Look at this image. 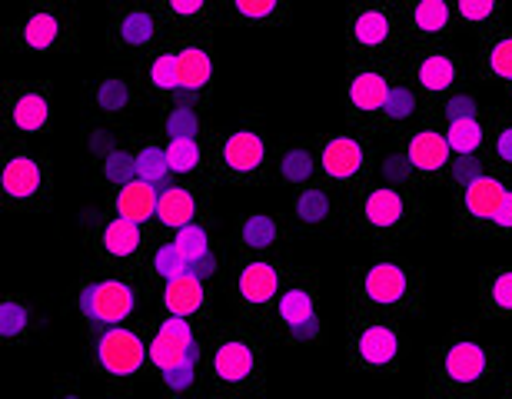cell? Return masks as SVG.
Wrapping results in <instances>:
<instances>
[{"instance_id": "cell-15", "label": "cell", "mask_w": 512, "mask_h": 399, "mask_svg": "<svg viewBox=\"0 0 512 399\" xmlns=\"http://www.w3.org/2000/svg\"><path fill=\"white\" fill-rule=\"evenodd\" d=\"M403 213H406V203L403 197H399L396 190H373L370 197H366L363 203V217L373 223V227H380V230H389V227H396L399 220H403Z\"/></svg>"}, {"instance_id": "cell-35", "label": "cell", "mask_w": 512, "mask_h": 399, "mask_svg": "<svg viewBox=\"0 0 512 399\" xmlns=\"http://www.w3.org/2000/svg\"><path fill=\"white\" fill-rule=\"evenodd\" d=\"M280 170L290 183H306L313 173V157L306 150H286L280 157Z\"/></svg>"}, {"instance_id": "cell-47", "label": "cell", "mask_w": 512, "mask_h": 399, "mask_svg": "<svg viewBox=\"0 0 512 399\" xmlns=\"http://www.w3.org/2000/svg\"><path fill=\"white\" fill-rule=\"evenodd\" d=\"M446 110L453 120H476V100L473 97H453Z\"/></svg>"}, {"instance_id": "cell-26", "label": "cell", "mask_w": 512, "mask_h": 399, "mask_svg": "<svg viewBox=\"0 0 512 399\" xmlns=\"http://www.w3.org/2000/svg\"><path fill=\"white\" fill-rule=\"evenodd\" d=\"M173 247L180 250V257L187 260L190 270H193V266H197L210 253V247H207V230L197 227V223H190V227L177 230V237H173Z\"/></svg>"}, {"instance_id": "cell-20", "label": "cell", "mask_w": 512, "mask_h": 399, "mask_svg": "<svg viewBox=\"0 0 512 399\" xmlns=\"http://www.w3.org/2000/svg\"><path fill=\"white\" fill-rule=\"evenodd\" d=\"M350 100L356 110H386L389 84L383 74H356L350 84Z\"/></svg>"}, {"instance_id": "cell-11", "label": "cell", "mask_w": 512, "mask_h": 399, "mask_svg": "<svg viewBox=\"0 0 512 399\" xmlns=\"http://www.w3.org/2000/svg\"><path fill=\"white\" fill-rule=\"evenodd\" d=\"M449 140L443 137V133H436V130H423V133H416L413 140H409V163H413L416 170H439V167H446L449 163Z\"/></svg>"}, {"instance_id": "cell-12", "label": "cell", "mask_w": 512, "mask_h": 399, "mask_svg": "<svg viewBox=\"0 0 512 399\" xmlns=\"http://www.w3.org/2000/svg\"><path fill=\"white\" fill-rule=\"evenodd\" d=\"M263 153H266V147H263L260 133L240 130V133H233V137L227 140V147H223V160H227L230 170L250 173L263 163Z\"/></svg>"}, {"instance_id": "cell-9", "label": "cell", "mask_w": 512, "mask_h": 399, "mask_svg": "<svg viewBox=\"0 0 512 399\" xmlns=\"http://www.w3.org/2000/svg\"><path fill=\"white\" fill-rule=\"evenodd\" d=\"M163 303H167L170 316H190L203 306V280L197 273H183L177 280H167V290H163Z\"/></svg>"}, {"instance_id": "cell-50", "label": "cell", "mask_w": 512, "mask_h": 399, "mask_svg": "<svg viewBox=\"0 0 512 399\" xmlns=\"http://www.w3.org/2000/svg\"><path fill=\"white\" fill-rule=\"evenodd\" d=\"M496 153L503 157L506 163H512V127H506L503 133H499V140H496Z\"/></svg>"}, {"instance_id": "cell-53", "label": "cell", "mask_w": 512, "mask_h": 399, "mask_svg": "<svg viewBox=\"0 0 512 399\" xmlns=\"http://www.w3.org/2000/svg\"><path fill=\"white\" fill-rule=\"evenodd\" d=\"M213 270H217V263H213V257H210V253H207V257H203L197 266H193V273H197L200 276V280H207V276H213Z\"/></svg>"}, {"instance_id": "cell-25", "label": "cell", "mask_w": 512, "mask_h": 399, "mask_svg": "<svg viewBox=\"0 0 512 399\" xmlns=\"http://www.w3.org/2000/svg\"><path fill=\"white\" fill-rule=\"evenodd\" d=\"M170 177V160H167V150L160 147H143L137 153V180H147L153 187H160L163 180Z\"/></svg>"}, {"instance_id": "cell-49", "label": "cell", "mask_w": 512, "mask_h": 399, "mask_svg": "<svg viewBox=\"0 0 512 399\" xmlns=\"http://www.w3.org/2000/svg\"><path fill=\"white\" fill-rule=\"evenodd\" d=\"M453 173H456V180L463 183V187H469V183H476L479 177H483V167H479V160H459Z\"/></svg>"}, {"instance_id": "cell-7", "label": "cell", "mask_w": 512, "mask_h": 399, "mask_svg": "<svg viewBox=\"0 0 512 399\" xmlns=\"http://www.w3.org/2000/svg\"><path fill=\"white\" fill-rule=\"evenodd\" d=\"M157 207H160V190L153 187L147 180H133L127 187H120V197H117V213L130 223H143L150 217H157Z\"/></svg>"}, {"instance_id": "cell-4", "label": "cell", "mask_w": 512, "mask_h": 399, "mask_svg": "<svg viewBox=\"0 0 512 399\" xmlns=\"http://www.w3.org/2000/svg\"><path fill=\"white\" fill-rule=\"evenodd\" d=\"M280 320L290 326L296 340H316L320 336V320H316L313 296L306 290H290L280 300Z\"/></svg>"}, {"instance_id": "cell-2", "label": "cell", "mask_w": 512, "mask_h": 399, "mask_svg": "<svg viewBox=\"0 0 512 399\" xmlns=\"http://www.w3.org/2000/svg\"><path fill=\"white\" fill-rule=\"evenodd\" d=\"M197 340H193V330L187 320H180V316H170V320H163L160 333L153 336L150 343V360L157 366L160 373H170L177 370L183 363H197Z\"/></svg>"}, {"instance_id": "cell-38", "label": "cell", "mask_w": 512, "mask_h": 399, "mask_svg": "<svg viewBox=\"0 0 512 399\" xmlns=\"http://www.w3.org/2000/svg\"><path fill=\"white\" fill-rule=\"evenodd\" d=\"M167 133L170 140H197V114L190 107H177L167 117Z\"/></svg>"}, {"instance_id": "cell-55", "label": "cell", "mask_w": 512, "mask_h": 399, "mask_svg": "<svg viewBox=\"0 0 512 399\" xmlns=\"http://www.w3.org/2000/svg\"><path fill=\"white\" fill-rule=\"evenodd\" d=\"M67 399H77V396H67Z\"/></svg>"}, {"instance_id": "cell-23", "label": "cell", "mask_w": 512, "mask_h": 399, "mask_svg": "<svg viewBox=\"0 0 512 399\" xmlns=\"http://www.w3.org/2000/svg\"><path fill=\"white\" fill-rule=\"evenodd\" d=\"M456 80V64L446 54H433L419 64V84L426 90H446Z\"/></svg>"}, {"instance_id": "cell-29", "label": "cell", "mask_w": 512, "mask_h": 399, "mask_svg": "<svg viewBox=\"0 0 512 399\" xmlns=\"http://www.w3.org/2000/svg\"><path fill=\"white\" fill-rule=\"evenodd\" d=\"M57 30H60L57 20L50 14H34L24 27V44L34 47V50H47L57 40Z\"/></svg>"}, {"instance_id": "cell-14", "label": "cell", "mask_w": 512, "mask_h": 399, "mask_svg": "<svg viewBox=\"0 0 512 399\" xmlns=\"http://www.w3.org/2000/svg\"><path fill=\"white\" fill-rule=\"evenodd\" d=\"M506 187L493 177H479L476 183L466 187V210L473 213L476 220H496L499 207L506 200Z\"/></svg>"}, {"instance_id": "cell-31", "label": "cell", "mask_w": 512, "mask_h": 399, "mask_svg": "<svg viewBox=\"0 0 512 399\" xmlns=\"http://www.w3.org/2000/svg\"><path fill=\"white\" fill-rule=\"evenodd\" d=\"M240 240L247 243V247H253V250L270 247V243L276 240V223L270 217H250L247 223H243Z\"/></svg>"}, {"instance_id": "cell-45", "label": "cell", "mask_w": 512, "mask_h": 399, "mask_svg": "<svg viewBox=\"0 0 512 399\" xmlns=\"http://www.w3.org/2000/svg\"><path fill=\"white\" fill-rule=\"evenodd\" d=\"M409 157H389L386 163H383V173H386V180L389 183H403L406 177H409Z\"/></svg>"}, {"instance_id": "cell-13", "label": "cell", "mask_w": 512, "mask_h": 399, "mask_svg": "<svg viewBox=\"0 0 512 399\" xmlns=\"http://www.w3.org/2000/svg\"><path fill=\"white\" fill-rule=\"evenodd\" d=\"M396 353H399V340L389 326H370V330H363L360 340H356V356L370 366L393 363Z\"/></svg>"}, {"instance_id": "cell-52", "label": "cell", "mask_w": 512, "mask_h": 399, "mask_svg": "<svg viewBox=\"0 0 512 399\" xmlns=\"http://www.w3.org/2000/svg\"><path fill=\"white\" fill-rule=\"evenodd\" d=\"M496 227H503V230L512 227V193H506L503 207H499V213H496Z\"/></svg>"}, {"instance_id": "cell-18", "label": "cell", "mask_w": 512, "mask_h": 399, "mask_svg": "<svg viewBox=\"0 0 512 399\" xmlns=\"http://www.w3.org/2000/svg\"><path fill=\"white\" fill-rule=\"evenodd\" d=\"M237 286L247 303H266L276 293V286H280V276H276L270 263H250V266H243Z\"/></svg>"}, {"instance_id": "cell-30", "label": "cell", "mask_w": 512, "mask_h": 399, "mask_svg": "<svg viewBox=\"0 0 512 399\" xmlns=\"http://www.w3.org/2000/svg\"><path fill=\"white\" fill-rule=\"evenodd\" d=\"M413 20L423 34H436V30L449 27V7L443 4V0H423V4L416 7Z\"/></svg>"}, {"instance_id": "cell-24", "label": "cell", "mask_w": 512, "mask_h": 399, "mask_svg": "<svg viewBox=\"0 0 512 399\" xmlns=\"http://www.w3.org/2000/svg\"><path fill=\"white\" fill-rule=\"evenodd\" d=\"M353 37H356V44H363V47H380L389 37V20L380 10H363L353 24Z\"/></svg>"}, {"instance_id": "cell-19", "label": "cell", "mask_w": 512, "mask_h": 399, "mask_svg": "<svg viewBox=\"0 0 512 399\" xmlns=\"http://www.w3.org/2000/svg\"><path fill=\"white\" fill-rule=\"evenodd\" d=\"M40 187V167L30 157H14L4 167V193L14 200H24Z\"/></svg>"}, {"instance_id": "cell-39", "label": "cell", "mask_w": 512, "mask_h": 399, "mask_svg": "<svg viewBox=\"0 0 512 399\" xmlns=\"http://www.w3.org/2000/svg\"><path fill=\"white\" fill-rule=\"evenodd\" d=\"M416 110V97H413V90H406V87H393L389 90V100H386V114L393 117V120H406L409 114Z\"/></svg>"}, {"instance_id": "cell-8", "label": "cell", "mask_w": 512, "mask_h": 399, "mask_svg": "<svg viewBox=\"0 0 512 399\" xmlns=\"http://www.w3.org/2000/svg\"><path fill=\"white\" fill-rule=\"evenodd\" d=\"M253 366H256L253 350L243 340H227L217 353H213V373L227 383L247 380V376L253 373Z\"/></svg>"}, {"instance_id": "cell-28", "label": "cell", "mask_w": 512, "mask_h": 399, "mask_svg": "<svg viewBox=\"0 0 512 399\" xmlns=\"http://www.w3.org/2000/svg\"><path fill=\"white\" fill-rule=\"evenodd\" d=\"M120 37H124V44H130V47L150 44L153 17L143 14V10H130V14H124V20H120Z\"/></svg>"}, {"instance_id": "cell-42", "label": "cell", "mask_w": 512, "mask_h": 399, "mask_svg": "<svg viewBox=\"0 0 512 399\" xmlns=\"http://www.w3.org/2000/svg\"><path fill=\"white\" fill-rule=\"evenodd\" d=\"M489 67H493L496 77L512 80V37L499 40V44L489 50Z\"/></svg>"}, {"instance_id": "cell-46", "label": "cell", "mask_w": 512, "mask_h": 399, "mask_svg": "<svg viewBox=\"0 0 512 399\" xmlns=\"http://www.w3.org/2000/svg\"><path fill=\"white\" fill-rule=\"evenodd\" d=\"M237 10H240L243 17L260 20V17H270L273 10H276V4H273V0H256V4H253V0H240Z\"/></svg>"}, {"instance_id": "cell-40", "label": "cell", "mask_w": 512, "mask_h": 399, "mask_svg": "<svg viewBox=\"0 0 512 399\" xmlns=\"http://www.w3.org/2000/svg\"><path fill=\"white\" fill-rule=\"evenodd\" d=\"M27 326V310L14 300H7L0 306V333L4 336H17Z\"/></svg>"}, {"instance_id": "cell-27", "label": "cell", "mask_w": 512, "mask_h": 399, "mask_svg": "<svg viewBox=\"0 0 512 399\" xmlns=\"http://www.w3.org/2000/svg\"><path fill=\"white\" fill-rule=\"evenodd\" d=\"M446 140H449V150L469 157V153H476L479 143H483V127H479L476 120H453V124H449Z\"/></svg>"}, {"instance_id": "cell-48", "label": "cell", "mask_w": 512, "mask_h": 399, "mask_svg": "<svg viewBox=\"0 0 512 399\" xmlns=\"http://www.w3.org/2000/svg\"><path fill=\"white\" fill-rule=\"evenodd\" d=\"M459 14H463L466 20H486V17L496 14V7L483 4V0H463V4H459Z\"/></svg>"}, {"instance_id": "cell-41", "label": "cell", "mask_w": 512, "mask_h": 399, "mask_svg": "<svg viewBox=\"0 0 512 399\" xmlns=\"http://www.w3.org/2000/svg\"><path fill=\"white\" fill-rule=\"evenodd\" d=\"M127 87H124V80H104L97 90V104L104 107V110H120V107H127Z\"/></svg>"}, {"instance_id": "cell-37", "label": "cell", "mask_w": 512, "mask_h": 399, "mask_svg": "<svg viewBox=\"0 0 512 399\" xmlns=\"http://www.w3.org/2000/svg\"><path fill=\"white\" fill-rule=\"evenodd\" d=\"M296 213H300V220L306 223H320L326 220V213H330V200H326V193L320 190H306L300 193V200H296Z\"/></svg>"}, {"instance_id": "cell-1", "label": "cell", "mask_w": 512, "mask_h": 399, "mask_svg": "<svg viewBox=\"0 0 512 399\" xmlns=\"http://www.w3.org/2000/svg\"><path fill=\"white\" fill-rule=\"evenodd\" d=\"M133 306H137V296L120 280L90 283L87 290L80 293V310H84V316L104 326H120L133 313Z\"/></svg>"}, {"instance_id": "cell-10", "label": "cell", "mask_w": 512, "mask_h": 399, "mask_svg": "<svg viewBox=\"0 0 512 399\" xmlns=\"http://www.w3.org/2000/svg\"><path fill=\"white\" fill-rule=\"evenodd\" d=\"M363 167V150L360 143L350 140V137H336L326 143L323 150V170L330 173L333 180H350L356 177Z\"/></svg>"}, {"instance_id": "cell-36", "label": "cell", "mask_w": 512, "mask_h": 399, "mask_svg": "<svg viewBox=\"0 0 512 399\" xmlns=\"http://www.w3.org/2000/svg\"><path fill=\"white\" fill-rule=\"evenodd\" d=\"M153 266H157V273L163 276V280H177V276H183V273H193L190 263L180 257V250L173 247V243H167V247L157 250V257H153Z\"/></svg>"}, {"instance_id": "cell-3", "label": "cell", "mask_w": 512, "mask_h": 399, "mask_svg": "<svg viewBox=\"0 0 512 399\" xmlns=\"http://www.w3.org/2000/svg\"><path fill=\"white\" fill-rule=\"evenodd\" d=\"M147 360V346L137 333L124 330V326H110V330L97 340V363L104 366L110 376H133Z\"/></svg>"}, {"instance_id": "cell-34", "label": "cell", "mask_w": 512, "mask_h": 399, "mask_svg": "<svg viewBox=\"0 0 512 399\" xmlns=\"http://www.w3.org/2000/svg\"><path fill=\"white\" fill-rule=\"evenodd\" d=\"M150 84L160 90H180V67L173 54H160L150 67Z\"/></svg>"}, {"instance_id": "cell-51", "label": "cell", "mask_w": 512, "mask_h": 399, "mask_svg": "<svg viewBox=\"0 0 512 399\" xmlns=\"http://www.w3.org/2000/svg\"><path fill=\"white\" fill-rule=\"evenodd\" d=\"M170 10H173V14H180V17H190V14H200L203 4H197V0H173Z\"/></svg>"}, {"instance_id": "cell-16", "label": "cell", "mask_w": 512, "mask_h": 399, "mask_svg": "<svg viewBox=\"0 0 512 399\" xmlns=\"http://www.w3.org/2000/svg\"><path fill=\"white\" fill-rule=\"evenodd\" d=\"M157 217L160 223H167L170 230H183L197 217V203H193V197L183 187H167V190H160Z\"/></svg>"}, {"instance_id": "cell-33", "label": "cell", "mask_w": 512, "mask_h": 399, "mask_svg": "<svg viewBox=\"0 0 512 399\" xmlns=\"http://www.w3.org/2000/svg\"><path fill=\"white\" fill-rule=\"evenodd\" d=\"M104 173L110 183H117V187H127V183L137 180V157H130V153H120L114 150L110 157L104 160Z\"/></svg>"}, {"instance_id": "cell-54", "label": "cell", "mask_w": 512, "mask_h": 399, "mask_svg": "<svg viewBox=\"0 0 512 399\" xmlns=\"http://www.w3.org/2000/svg\"><path fill=\"white\" fill-rule=\"evenodd\" d=\"M94 150H97V153H107V157H110V153H114V150H110L107 137H94Z\"/></svg>"}, {"instance_id": "cell-44", "label": "cell", "mask_w": 512, "mask_h": 399, "mask_svg": "<svg viewBox=\"0 0 512 399\" xmlns=\"http://www.w3.org/2000/svg\"><path fill=\"white\" fill-rule=\"evenodd\" d=\"M489 300H493L499 310H512V273H499L493 286H489Z\"/></svg>"}, {"instance_id": "cell-5", "label": "cell", "mask_w": 512, "mask_h": 399, "mask_svg": "<svg viewBox=\"0 0 512 399\" xmlns=\"http://www.w3.org/2000/svg\"><path fill=\"white\" fill-rule=\"evenodd\" d=\"M486 363H489L486 350L479 343H456V346H449V353L443 360V373H446V380L469 386L486 373Z\"/></svg>"}, {"instance_id": "cell-32", "label": "cell", "mask_w": 512, "mask_h": 399, "mask_svg": "<svg viewBox=\"0 0 512 399\" xmlns=\"http://www.w3.org/2000/svg\"><path fill=\"white\" fill-rule=\"evenodd\" d=\"M167 160H170V170L190 173V170L200 163V147H197V140H170V143H167Z\"/></svg>"}, {"instance_id": "cell-17", "label": "cell", "mask_w": 512, "mask_h": 399, "mask_svg": "<svg viewBox=\"0 0 512 399\" xmlns=\"http://www.w3.org/2000/svg\"><path fill=\"white\" fill-rule=\"evenodd\" d=\"M177 67H180V90L187 94H197L210 84L213 77V64H210V54L200 47H187L177 54Z\"/></svg>"}, {"instance_id": "cell-43", "label": "cell", "mask_w": 512, "mask_h": 399, "mask_svg": "<svg viewBox=\"0 0 512 399\" xmlns=\"http://www.w3.org/2000/svg\"><path fill=\"white\" fill-rule=\"evenodd\" d=\"M193 380H197V363H183V366H177V370L163 373V383H167L170 390H177V393L190 390Z\"/></svg>"}, {"instance_id": "cell-6", "label": "cell", "mask_w": 512, "mask_h": 399, "mask_svg": "<svg viewBox=\"0 0 512 399\" xmlns=\"http://www.w3.org/2000/svg\"><path fill=\"white\" fill-rule=\"evenodd\" d=\"M406 286H409V280H406L403 266H396V263H376V266H370V273H366L363 293H366V300L389 306V303L403 300Z\"/></svg>"}, {"instance_id": "cell-21", "label": "cell", "mask_w": 512, "mask_h": 399, "mask_svg": "<svg viewBox=\"0 0 512 399\" xmlns=\"http://www.w3.org/2000/svg\"><path fill=\"white\" fill-rule=\"evenodd\" d=\"M50 120V104L47 97L40 94H24L17 97L14 104V127L24 130V133H34V130H44Z\"/></svg>"}, {"instance_id": "cell-22", "label": "cell", "mask_w": 512, "mask_h": 399, "mask_svg": "<svg viewBox=\"0 0 512 399\" xmlns=\"http://www.w3.org/2000/svg\"><path fill=\"white\" fill-rule=\"evenodd\" d=\"M140 247V230L137 223H130L124 217L110 220L104 227V250L110 253V257H130L133 250Z\"/></svg>"}]
</instances>
